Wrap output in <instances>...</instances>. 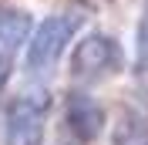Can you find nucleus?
<instances>
[{
	"instance_id": "nucleus-2",
	"label": "nucleus",
	"mask_w": 148,
	"mask_h": 145,
	"mask_svg": "<svg viewBox=\"0 0 148 145\" xmlns=\"http://www.w3.org/2000/svg\"><path fill=\"white\" fill-rule=\"evenodd\" d=\"M54 98L44 84L20 88L3 108V145H44Z\"/></svg>"
},
{
	"instance_id": "nucleus-3",
	"label": "nucleus",
	"mask_w": 148,
	"mask_h": 145,
	"mask_svg": "<svg viewBox=\"0 0 148 145\" xmlns=\"http://www.w3.org/2000/svg\"><path fill=\"white\" fill-rule=\"evenodd\" d=\"M128 64V54L114 34H104V30H91V34L77 37V44L71 51V78L74 84L81 88H91V84H101L118 78Z\"/></svg>"
},
{
	"instance_id": "nucleus-6",
	"label": "nucleus",
	"mask_w": 148,
	"mask_h": 145,
	"mask_svg": "<svg viewBox=\"0 0 148 145\" xmlns=\"http://www.w3.org/2000/svg\"><path fill=\"white\" fill-rule=\"evenodd\" d=\"M111 145H148V105L131 101L111 122Z\"/></svg>"
},
{
	"instance_id": "nucleus-4",
	"label": "nucleus",
	"mask_w": 148,
	"mask_h": 145,
	"mask_svg": "<svg viewBox=\"0 0 148 145\" xmlns=\"http://www.w3.org/2000/svg\"><path fill=\"white\" fill-rule=\"evenodd\" d=\"M30 30H34L30 10L0 0V91L7 88L10 74L17 68L20 51H24V44L30 41Z\"/></svg>"
},
{
	"instance_id": "nucleus-7",
	"label": "nucleus",
	"mask_w": 148,
	"mask_h": 145,
	"mask_svg": "<svg viewBox=\"0 0 148 145\" xmlns=\"http://www.w3.org/2000/svg\"><path fill=\"white\" fill-rule=\"evenodd\" d=\"M135 74L148 78V0H145V10H141L138 30H135Z\"/></svg>"
},
{
	"instance_id": "nucleus-8",
	"label": "nucleus",
	"mask_w": 148,
	"mask_h": 145,
	"mask_svg": "<svg viewBox=\"0 0 148 145\" xmlns=\"http://www.w3.org/2000/svg\"><path fill=\"white\" fill-rule=\"evenodd\" d=\"M57 145H81V142H74L71 135H64V138H61V142H57Z\"/></svg>"
},
{
	"instance_id": "nucleus-1",
	"label": "nucleus",
	"mask_w": 148,
	"mask_h": 145,
	"mask_svg": "<svg viewBox=\"0 0 148 145\" xmlns=\"http://www.w3.org/2000/svg\"><path fill=\"white\" fill-rule=\"evenodd\" d=\"M81 27L84 17L77 10H57V14L44 17L30 30V41L24 47V71L30 78H47L57 68V61L67 54V47L81 34Z\"/></svg>"
},
{
	"instance_id": "nucleus-5",
	"label": "nucleus",
	"mask_w": 148,
	"mask_h": 145,
	"mask_svg": "<svg viewBox=\"0 0 148 145\" xmlns=\"http://www.w3.org/2000/svg\"><path fill=\"white\" fill-rule=\"evenodd\" d=\"M104 125H108V111L91 91L74 88L64 98V132L74 142H81V145L94 142L104 132Z\"/></svg>"
}]
</instances>
